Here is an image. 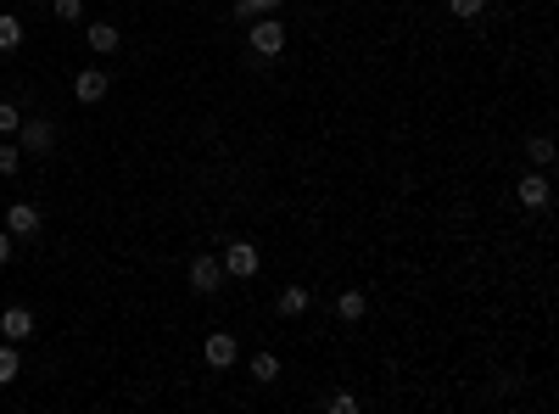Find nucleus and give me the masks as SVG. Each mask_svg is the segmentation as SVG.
Instances as JSON below:
<instances>
[{
	"instance_id": "1",
	"label": "nucleus",
	"mask_w": 559,
	"mask_h": 414,
	"mask_svg": "<svg viewBox=\"0 0 559 414\" xmlns=\"http://www.w3.org/2000/svg\"><path fill=\"white\" fill-rule=\"evenodd\" d=\"M285 23L280 17H269V12H257L252 23H246V45H252V56H263V62H269V56H280L285 51Z\"/></svg>"
},
{
	"instance_id": "2",
	"label": "nucleus",
	"mask_w": 559,
	"mask_h": 414,
	"mask_svg": "<svg viewBox=\"0 0 559 414\" xmlns=\"http://www.w3.org/2000/svg\"><path fill=\"white\" fill-rule=\"evenodd\" d=\"M17 146L34 151V157H51L56 151V123L51 118H23L17 123Z\"/></svg>"
},
{
	"instance_id": "3",
	"label": "nucleus",
	"mask_w": 559,
	"mask_h": 414,
	"mask_svg": "<svg viewBox=\"0 0 559 414\" xmlns=\"http://www.w3.org/2000/svg\"><path fill=\"white\" fill-rule=\"evenodd\" d=\"M185 274H190V292H202V297H213L218 285L229 280V274H224V264L213 258V252H196V258H190V269H185Z\"/></svg>"
},
{
	"instance_id": "4",
	"label": "nucleus",
	"mask_w": 559,
	"mask_h": 414,
	"mask_svg": "<svg viewBox=\"0 0 559 414\" xmlns=\"http://www.w3.org/2000/svg\"><path fill=\"white\" fill-rule=\"evenodd\" d=\"M515 197H520V207H525V213H543V207L554 202V185H548V174H543V168H532V174H520Z\"/></svg>"
},
{
	"instance_id": "5",
	"label": "nucleus",
	"mask_w": 559,
	"mask_h": 414,
	"mask_svg": "<svg viewBox=\"0 0 559 414\" xmlns=\"http://www.w3.org/2000/svg\"><path fill=\"white\" fill-rule=\"evenodd\" d=\"M218 264H224V274H229V280H252L263 258H257V246H252V241H229Z\"/></svg>"
},
{
	"instance_id": "6",
	"label": "nucleus",
	"mask_w": 559,
	"mask_h": 414,
	"mask_svg": "<svg viewBox=\"0 0 559 414\" xmlns=\"http://www.w3.org/2000/svg\"><path fill=\"white\" fill-rule=\"evenodd\" d=\"M107 90H112V73H107V68H79V73H73V95H79L84 107L107 101Z\"/></svg>"
},
{
	"instance_id": "7",
	"label": "nucleus",
	"mask_w": 559,
	"mask_h": 414,
	"mask_svg": "<svg viewBox=\"0 0 559 414\" xmlns=\"http://www.w3.org/2000/svg\"><path fill=\"white\" fill-rule=\"evenodd\" d=\"M0 336H6V342H34V308H23V303H12L6 313H0Z\"/></svg>"
},
{
	"instance_id": "8",
	"label": "nucleus",
	"mask_w": 559,
	"mask_h": 414,
	"mask_svg": "<svg viewBox=\"0 0 559 414\" xmlns=\"http://www.w3.org/2000/svg\"><path fill=\"white\" fill-rule=\"evenodd\" d=\"M202 359H207L213 370H229V364H236V359H241V342H236V336H229V331H213V336L202 342Z\"/></svg>"
},
{
	"instance_id": "9",
	"label": "nucleus",
	"mask_w": 559,
	"mask_h": 414,
	"mask_svg": "<svg viewBox=\"0 0 559 414\" xmlns=\"http://www.w3.org/2000/svg\"><path fill=\"white\" fill-rule=\"evenodd\" d=\"M6 230H12L17 241L40 236V207H34V202H12V207H6Z\"/></svg>"
},
{
	"instance_id": "10",
	"label": "nucleus",
	"mask_w": 559,
	"mask_h": 414,
	"mask_svg": "<svg viewBox=\"0 0 559 414\" xmlns=\"http://www.w3.org/2000/svg\"><path fill=\"white\" fill-rule=\"evenodd\" d=\"M364 313H370V297L358 292V285H347V292H336V320H342V325H358V320H364Z\"/></svg>"
},
{
	"instance_id": "11",
	"label": "nucleus",
	"mask_w": 559,
	"mask_h": 414,
	"mask_svg": "<svg viewBox=\"0 0 559 414\" xmlns=\"http://www.w3.org/2000/svg\"><path fill=\"white\" fill-rule=\"evenodd\" d=\"M84 40H90V51H95V56H112V51L123 45L118 23H90V28H84Z\"/></svg>"
},
{
	"instance_id": "12",
	"label": "nucleus",
	"mask_w": 559,
	"mask_h": 414,
	"mask_svg": "<svg viewBox=\"0 0 559 414\" xmlns=\"http://www.w3.org/2000/svg\"><path fill=\"white\" fill-rule=\"evenodd\" d=\"M275 308H280V320H297V313H308V308H313V292H308V285H285Z\"/></svg>"
},
{
	"instance_id": "13",
	"label": "nucleus",
	"mask_w": 559,
	"mask_h": 414,
	"mask_svg": "<svg viewBox=\"0 0 559 414\" xmlns=\"http://www.w3.org/2000/svg\"><path fill=\"white\" fill-rule=\"evenodd\" d=\"M23 370V353H17V342H0V387H12Z\"/></svg>"
},
{
	"instance_id": "14",
	"label": "nucleus",
	"mask_w": 559,
	"mask_h": 414,
	"mask_svg": "<svg viewBox=\"0 0 559 414\" xmlns=\"http://www.w3.org/2000/svg\"><path fill=\"white\" fill-rule=\"evenodd\" d=\"M252 375L263 380V387H269V380H280V359L269 353V347H257V353H252Z\"/></svg>"
},
{
	"instance_id": "15",
	"label": "nucleus",
	"mask_w": 559,
	"mask_h": 414,
	"mask_svg": "<svg viewBox=\"0 0 559 414\" xmlns=\"http://www.w3.org/2000/svg\"><path fill=\"white\" fill-rule=\"evenodd\" d=\"M525 163L548 168V163H554V140H548V135H532V140H525Z\"/></svg>"
},
{
	"instance_id": "16",
	"label": "nucleus",
	"mask_w": 559,
	"mask_h": 414,
	"mask_svg": "<svg viewBox=\"0 0 559 414\" xmlns=\"http://www.w3.org/2000/svg\"><path fill=\"white\" fill-rule=\"evenodd\" d=\"M17 45H23V23L0 12V51H17Z\"/></svg>"
},
{
	"instance_id": "17",
	"label": "nucleus",
	"mask_w": 559,
	"mask_h": 414,
	"mask_svg": "<svg viewBox=\"0 0 559 414\" xmlns=\"http://www.w3.org/2000/svg\"><path fill=\"white\" fill-rule=\"evenodd\" d=\"M448 12L465 17V23H476V17H487V0H448Z\"/></svg>"
},
{
	"instance_id": "18",
	"label": "nucleus",
	"mask_w": 559,
	"mask_h": 414,
	"mask_svg": "<svg viewBox=\"0 0 559 414\" xmlns=\"http://www.w3.org/2000/svg\"><path fill=\"white\" fill-rule=\"evenodd\" d=\"M17 168H23V146H17V140H6V146H0V174L12 179Z\"/></svg>"
},
{
	"instance_id": "19",
	"label": "nucleus",
	"mask_w": 559,
	"mask_h": 414,
	"mask_svg": "<svg viewBox=\"0 0 559 414\" xmlns=\"http://www.w3.org/2000/svg\"><path fill=\"white\" fill-rule=\"evenodd\" d=\"M51 12H56V23H79L84 17V0H51Z\"/></svg>"
},
{
	"instance_id": "20",
	"label": "nucleus",
	"mask_w": 559,
	"mask_h": 414,
	"mask_svg": "<svg viewBox=\"0 0 559 414\" xmlns=\"http://www.w3.org/2000/svg\"><path fill=\"white\" fill-rule=\"evenodd\" d=\"M17 123H23L17 101H0V135H17Z\"/></svg>"
},
{
	"instance_id": "21",
	"label": "nucleus",
	"mask_w": 559,
	"mask_h": 414,
	"mask_svg": "<svg viewBox=\"0 0 559 414\" xmlns=\"http://www.w3.org/2000/svg\"><path fill=\"white\" fill-rule=\"evenodd\" d=\"M324 409H331V414H352L358 398H352V392H331V398H324Z\"/></svg>"
},
{
	"instance_id": "22",
	"label": "nucleus",
	"mask_w": 559,
	"mask_h": 414,
	"mask_svg": "<svg viewBox=\"0 0 559 414\" xmlns=\"http://www.w3.org/2000/svg\"><path fill=\"white\" fill-rule=\"evenodd\" d=\"M12 252H17V236H12V230H0V264H12Z\"/></svg>"
},
{
	"instance_id": "23",
	"label": "nucleus",
	"mask_w": 559,
	"mask_h": 414,
	"mask_svg": "<svg viewBox=\"0 0 559 414\" xmlns=\"http://www.w3.org/2000/svg\"><path fill=\"white\" fill-rule=\"evenodd\" d=\"M252 12H280V0H246Z\"/></svg>"
},
{
	"instance_id": "24",
	"label": "nucleus",
	"mask_w": 559,
	"mask_h": 414,
	"mask_svg": "<svg viewBox=\"0 0 559 414\" xmlns=\"http://www.w3.org/2000/svg\"><path fill=\"white\" fill-rule=\"evenodd\" d=\"M0 12H6V0H0Z\"/></svg>"
}]
</instances>
